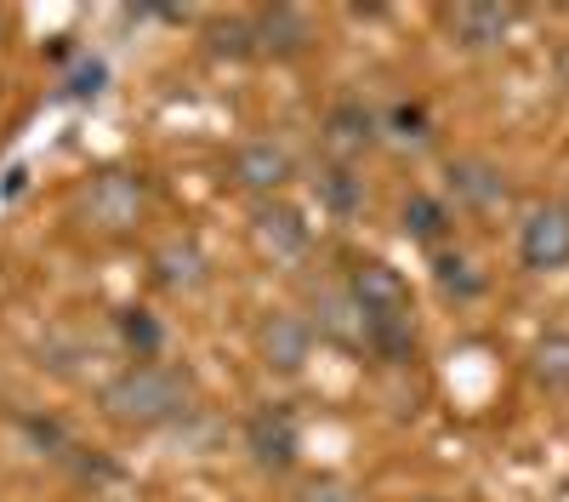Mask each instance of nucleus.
<instances>
[{
  "label": "nucleus",
  "mask_w": 569,
  "mask_h": 502,
  "mask_svg": "<svg viewBox=\"0 0 569 502\" xmlns=\"http://www.w3.org/2000/svg\"><path fill=\"white\" fill-rule=\"evenodd\" d=\"M211 52H217V58H251V18H222V23H211Z\"/></svg>",
  "instance_id": "obj_21"
},
{
  "label": "nucleus",
  "mask_w": 569,
  "mask_h": 502,
  "mask_svg": "<svg viewBox=\"0 0 569 502\" xmlns=\"http://www.w3.org/2000/svg\"><path fill=\"white\" fill-rule=\"evenodd\" d=\"M450 206L445 200H433V195H410L405 206H399V228L410 240H421V246H439L445 235H450Z\"/></svg>",
  "instance_id": "obj_16"
},
{
  "label": "nucleus",
  "mask_w": 569,
  "mask_h": 502,
  "mask_svg": "<svg viewBox=\"0 0 569 502\" xmlns=\"http://www.w3.org/2000/svg\"><path fill=\"white\" fill-rule=\"evenodd\" d=\"M512 29V12L496 7V0H467V7L450 12V40L461 52H496Z\"/></svg>",
  "instance_id": "obj_12"
},
{
  "label": "nucleus",
  "mask_w": 569,
  "mask_h": 502,
  "mask_svg": "<svg viewBox=\"0 0 569 502\" xmlns=\"http://www.w3.org/2000/svg\"><path fill=\"white\" fill-rule=\"evenodd\" d=\"M518 257L536 274H552V268H569V206L563 200H547V206H530L525 223H518Z\"/></svg>",
  "instance_id": "obj_3"
},
{
  "label": "nucleus",
  "mask_w": 569,
  "mask_h": 502,
  "mask_svg": "<svg viewBox=\"0 0 569 502\" xmlns=\"http://www.w3.org/2000/svg\"><path fill=\"white\" fill-rule=\"evenodd\" d=\"M308 40H313V29H308V18L297 7H262L251 18V58L291 63V58L308 52Z\"/></svg>",
  "instance_id": "obj_9"
},
{
  "label": "nucleus",
  "mask_w": 569,
  "mask_h": 502,
  "mask_svg": "<svg viewBox=\"0 0 569 502\" xmlns=\"http://www.w3.org/2000/svg\"><path fill=\"white\" fill-rule=\"evenodd\" d=\"M313 195H319V206L330 217H359L365 211V177L353 166H342V160H330V166L313 171Z\"/></svg>",
  "instance_id": "obj_15"
},
{
  "label": "nucleus",
  "mask_w": 569,
  "mask_h": 502,
  "mask_svg": "<svg viewBox=\"0 0 569 502\" xmlns=\"http://www.w3.org/2000/svg\"><path fill=\"white\" fill-rule=\"evenodd\" d=\"M98 405H103V417H109V423L149 434V429H171V423H182L188 411H194V388H188V377L177 372V365L142 360V365H126V372H114V377L103 383Z\"/></svg>",
  "instance_id": "obj_1"
},
{
  "label": "nucleus",
  "mask_w": 569,
  "mask_h": 502,
  "mask_svg": "<svg viewBox=\"0 0 569 502\" xmlns=\"http://www.w3.org/2000/svg\"><path fill=\"white\" fill-rule=\"evenodd\" d=\"M376 137H382V120H376L359 98H342L337 109L325 115V149L337 155L342 166H348L353 155H365V149L376 144Z\"/></svg>",
  "instance_id": "obj_13"
},
{
  "label": "nucleus",
  "mask_w": 569,
  "mask_h": 502,
  "mask_svg": "<svg viewBox=\"0 0 569 502\" xmlns=\"http://www.w3.org/2000/svg\"><path fill=\"white\" fill-rule=\"evenodd\" d=\"M0 29H7V18H0Z\"/></svg>",
  "instance_id": "obj_25"
},
{
  "label": "nucleus",
  "mask_w": 569,
  "mask_h": 502,
  "mask_svg": "<svg viewBox=\"0 0 569 502\" xmlns=\"http://www.w3.org/2000/svg\"><path fill=\"white\" fill-rule=\"evenodd\" d=\"M302 502H359V491L342 485V480H308L302 485Z\"/></svg>",
  "instance_id": "obj_23"
},
{
  "label": "nucleus",
  "mask_w": 569,
  "mask_h": 502,
  "mask_svg": "<svg viewBox=\"0 0 569 502\" xmlns=\"http://www.w3.org/2000/svg\"><path fill=\"white\" fill-rule=\"evenodd\" d=\"M308 326H313V337H325V343L365 354V314H359V303L348 297V286H319Z\"/></svg>",
  "instance_id": "obj_11"
},
{
  "label": "nucleus",
  "mask_w": 569,
  "mask_h": 502,
  "mask_svg": "<svg viewBox=\"0 0 569 502\" xmlns=\"http://www.w3.org/2000/svg\"><path fill=\"white\" fill-rule=\"evenodd\" d=\"M103 80H109V69H103L98 58H80V63L63 75V98H98Z\"/></svg>",
  "instance_id": "obj_22"
},
{
  "label": "nucleus",
  "mask_w": 569,
  "mask_h": 502,
  "mask_svg": "<svg viewBox=\"0 0 569 502\" xmlns=\"http://www.w3.org/2000/svg\"><path fill=\"white\" fill-rule=\"evenodd\" d=\"M228 177L240 183L246 195H273V189H284V183L297 177V160H291V149H284L279 137H251V144L233 149Z\"/></svg>",
  "instance_id": "obj_8"
},
{
  "label": "nucleus",
  "mask_w": 569,
  "mask_h": 502,
  "mask_svg": "<svg viewBox=\"0 0 569 502\" xmlns=\"http://www.w3.org/2000/svg\"><path fill=\"white\" fill-rule=\"evenodd\" d=\"M558 69H563V86H569V52H563V58H558Z\"/></svg>",
  "instance_id": "obj_24"
},
{
  "label": "nucleus",
  "mask_w": 569,
  "mask_h": 502,
  "mask_svg": "<svg viewBox=\"0 0 569 502\" xmlns=\"http://www.w3.org/2000/svg\"><path fill=\"white\" fill-rule=\"evenodd\" d=\"M382 126H388L393 144H410V149L433 144V120H427V109H421V104H393Z\"/></svg>",
  "instance_id": "obj_19"
},
{
  "label": "nucleus",
  "mask_w": 569,
  "mask_h": 502,
  "mask_svg": "<svg viewBox=\"0 0 569 502\" xmlns=\"http://www.w3.org/2000/svg\"><path fill=\"white\" fill-rule=\"evenodd\" d=\"M348 297L359 303L365 326H376V319H410V286H405V274L388 268V263H353Z\"/></svg>",
  "instance_id": "obj_5"
},
{
  "label": "nucleus",
  "mask_w": 569,
  "mask_h": 502,
  "mask_svg": "<svg viewBox=\"0 0 569 502\" xmlns=\"http://www.w3.org/2000/svg\"><path fill=\"white\" fill-rule=\"evenodd\" d=\"M445 195H450L461 211H496V206H507L512 183H507V171H501L496 160H485V155H456V160L445 166Z\"/></svg>",
  "instance_id": "obj_4"
},
{
  "label": "nucleus",
  "mask_w": 569,
  "mask_h": 502,
  "mask_svg": "<svg viewBox=\"0 0 569 502\" xmlns=\"http://www.w3.org/2000/svg\"><path fill=\"white\" fill-rule=\"evenodd\" d=\"M257 354H262L268 372L297 377L302 365L313 360V326H308V314H291V308L268 314L262 326H257Z\"/></svg>",
  "instance_id": "obj_6"
},
{
  "label": "nucleus",
  "mask_w": 569,
  "mask_h": 502,
  "mask_svg": "<svg viewBox=\"0 0 569 502\" xmlns=\"http://www.w3.org/2000/svg\"><path fill=\"white\" fill-rule=\"evenodd\" d=\"M142 206H149V183L137 171H98L80 189V217H86V228H98V235H126V228H137Z\"/></svg>",
  "instance_id": "obj_2"
},
{
  "label": "nucleus",
  "mask_w": 569,
  "mask_h": 502,
  "mask_svg": "<svg viewBox=\"0 0 569 502\" xmlns=\"http://www.w3.org/2000/svg\"><path fill=\"white\" fill-rule=\"evenodd\" d=\"M530 372L547 394H569V332H547L530 354Z\"/></svg>",
  "instance_id": "obj_17"
},
{
  "label": "nucleus",
  "mask_w": 569,
  "mask_h": 502,
  "mask_svg": "<svg viewBox=\"0 0 569 502\" xmlns=\"http://www.w3.org/2000/svg\"><path fill=\"white\" fill-rule=\"evenodd\" d=\"M433 280H439V292H445V297H456V303H472V297L485 292L479 263L461 257V252H439V257H433Z\"/></svg>",
  "instance_id": "obj_18"
},
{
  "label": "nucleus",
  "mask_w": 569,
  "mask_h": 502,
  "mask_svg": "<svg viewBox=\"0 0 569 502\" xmlns=\"http://www.w3.org/2000/svg\"><path fill=\"white\" fill-rule=\"evenodd\" d=\"M251 240H257V252L273 257V263H302L308 246H313V228H308V217H302L297 206L262 200V206L251 211Z\"/></svg>",
  "instance_id": "obj_7"
},
{
  "label": "nucleus",
  "mask_w": 569,
  "mask_h": 502,
  "mask_svg": "<svg viewBox=\"0 0 569 502\" xmlns=\"http://www.w3.org/2000/svg\"><path fill=\"white\" fill-rule=\"evenodd\" d=\"M246 451H251V463L268 469V474L291 469V463H297V423H291V411H279V405L251 411V423H246Z\"/></svg>",
  "instance_id": "obj_10"
},
{
  "label": "nucleus",
  "mask_w": 569,
  "mask_h": 502,
  "mask_svg": "<svg viewBox=\"0 0 569 502\" xmlns=\"http://www.w3.org/2000/svg\"><path fill=\"white\" fill-rule=\"evenodd\" d=\"M154 280L166 292H200L211 280V257L200 252V240L171 235L166 246H154Z\"/></svg>",
  "instance_id": "obj_14"
},
{
  "label": "nucleus",
  "mask_w": 569,
  "mask_h": 502,
  "mask_svg": "<svg viewBox=\"0 0 569 502\" xmlns=\"http://www.w3.org/2000/svg\"><path fill=\"white\" fill-rule=\"evenodd\" d=\"M120 337H126V348H137V360H154L160 343H166V332H160L142 308H126V314H120Z\"/></svg>",
  "instance_id": "obj_20"
}]
</instances>
